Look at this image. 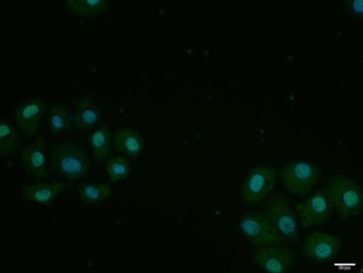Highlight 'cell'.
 <instances>
[{"label":"cell","mask_w":363,"mask_h":273,"mask_svg":"<svg viewBox=\"0 0 363 273\" xmlns=\"http://www.w3.org/2000/svg\"><path fill=\"white\" fill-rule=\"evenodd\" d=\"M327 194L333 211L342 218L359 216L363 209L362 187L355 179L347 174H329Z\"/></svg>","instance_id":"1"},{"label":"cell","mask_w":363,"mask_h":273,"mask_svg":"<svg viewBox=\"0 0 363 273\" xmlns=\"http://www.w3.org/2000/svg\"><path fill=\"white\" fill-rule=\"evenodd\" d=\"M51 167L58 176L72 181L86 177L91 160L84 145L77 142H62L51 147Z\"/></svg>","instance_id":"2"},{"label":"cell","mask_w":363,"mask_h":273,"mask_svg":"<svg viewBox=\"0 0 363 273\" xmlns=\"http://www.w3.org/2000/svg\"><path fill=\"white\" fill-rule=\"evenodd\" d=\"M322 167L309 160H295L286 162L279 171V177L291 194L304 198L319 184L322 179Z\"/></svg>","instance_id":"3"},{"label":"cell","mask_w":363,"mask_h":273,"mask_svg":"<svg viewBox=\"0 0 363 273\" xmlns=\"http://www.w3.org/2000/svg\"><path fill=\"white\" fill-rule=\"evenodd\" d=\"M263 213L286 243H296L300 240L301 234L297 216L286 194L280 191L271 194L265 201Z\"/></svg>","instance_id":"4"},{"label":"cell","mask_w":363,"mask_h":273,"mask_svg":"<svg viewBox=\"0 0 363 273\" xmlns=\"http://www.w3.org/2000/svg\"><path fill=\"white\" fill-rule=\"evenodd\" d=\"M279 169L272 165H255L246 174L241 186L242 201L247 207L265 203L274 191Z\"/></svg>","instance_id":"5"},{"label":"cell","mask_w":363,"mask_h":273,"mask_svg":"<svg viewBox=\"0 0 363 273\" xmlns=\"http://www.w3.org/2000/svg\"><path fill=\"white\" fill-rule=\"evenodd\" d=\"M237 228L242 236L255 247L286 245L265 214L259 210H250L243 214L238 221Z\"/></svg>","instance_id":"6"},{"label":"cell","mask_w":363,"mask_h":273,"mask_svg":"<svg viewBox=\"0 0 363 273\" xmlns=\"http://www.w3.org/2000/svg\"><path fill=\"white\" fill-rule=\"evenodd\" d=\"M296 205V216L302 229L321 227L330 221L333 208L326 190H317Z\"/></svg>","instance_id":"7"},{"label":"cell","mask_w":363,"mask_h":273,"mask_svg":"<svg viewBox=\"0 0 363 273\" xmlns=\"http://www.w3.org/2000/svg\"><path fill=\"white\" fill-rule=\"evenodd\" d=\"M344 241L333 233L311 232L301 245L302 256L311 263L326 264L342 252Z\"/></svg>","instance_id":"8"},{"label":"cell","mask_w":363,"mask_h":273,"mask_svg":"<svg viewBox=\"0 0 363 273\" xmlns=\"http://www.w3.org/2000/svg\"><path fill=\"white\" fill-rule=\"evenodd\" d=\"M252 258L264 272L286 273L296 265L297 252L284 245L262 246L252 250Z\"/></svg>","instance_id":"9"},{"label":"cell","mask_w":363,"mask_h":273,"mask_svg":"<svg viewBox=\"0 0 363 273\" xmlns=\"http://www.w3.org/2000/svg\"><path fill=\"white\" fill-rule=\"evenodd\" d=\"M46 111L47 103L42 98L31 97L24 100L14 111L16 126L26 135H35Z\"/></svg>","instance_id":"10"},{"label":"cell","mask_w":363,"mask_h":273,"mask_svg":"<svg viewBox=\"0 0 363 273\" xmlns=\"http://www.w3.org/2000/svg\"><path fill=\"white\" fill-rule=\"evenodd\" d=\"M20 161L24 173L40 180L48 178L47 145L45 138H38L26 145L20 152Z\"/></svg>","instance_id":"11"},{"label":"cell","mask_w":363,"mask_h":273,"mask_svg":"<svg viewBox=\"0 0 363 273\" xmlns=\"http://www.w3.org/2000/svg\"><path fill=\"white\" fill-rule=\"evenodd\" d=\"M69 188V183L65 181L40 182L21 188V196L24 201L33 204H50L64 194Z\"/></svg>","instance_id":"12"},{"label":"cell","mask_w":363,"mask_h":273,"mask_svg":"<svg viewBox=\"0 0 363 273\" xmlns=\"http://www.w3.org/2000/svg\"><path fill=\"white\" fill-rule=\"evenodd\" d=\"M100 116V109L89 96H80L74 101V123L80 131L87 132L93 129Z\"/></svg>","instance_id":"13"},{"label":"cell","mask_w":363,"mask_h":273,"mask_svg":"<svg viewBox=\"0 0 363 273\" xmlns=\"http://www.w3.org/2000/svg\"><path fill=\"white\" fill-rule=\"evenodd\" d=\"M113 147L118 153L136 157L143 151L145 140L138 129L121 127L113 136Z\"/></svg>","instance_id":"14"},{"label":"cell","mask_w":363,"mask_h":273,"mask_svg":"<svg viewBox=\"0 0 363 273\" xmlns=\"http://www.w3.org/2000/svg\"><path fill=\"white\" fill-rule=\"evenodd\" d=\"M93 157L96 161L105 160L111 156L112 147V134L107 125H99L89 135Z\"/></svg>","instance_id":"15"},{"label":"cell","mask_w":363,"mask_h":273,"mask_svg":"<svg viewBox=\"0 0 363 273\" xmlns=\"http://www.w3.org/2000/svg\"><path fill=\"white\" fill-rule=\"evenodd\" d=\"M47 125L50 131L55 134L69 131L73 126V118L69 106L65 104L51 105L47 111Z\"/></svg>","instance_id":"16"},{"label":"cell","mask_w":363,"mask_h":273,"mask_svg":"<svg viewBox=\"0 0 363 273\" xmlns=\"http://www.w3.org/2000/svg\"><path fill=\"white\" fill-rule=\"evenodd\" d=\"M20 144H21V138H20L19 132L10 121L2 118L1 123H0V154H1V157L14 154Z\"/></svg>","instance_id":"17"},{"label":"cell","mask_w":363,"mask_h":273,"mask_svg":"<svg viewBox=\"0 0 363 273\" xmlns=\"http://www.w3.org/2000/svg\"><path fill=\"white\" fill-rule=\"evenodd\" d=\"M66 4L72 13L82 17H99L108 6L105 0H68Z\"/></svg>","instance_id":"18"},{"label":"cell","mask_w":363,"mask_h":273,"mask_svg":"<svg viewBox=\"0 0 363 273\" xmlns=\"http://www.w3.org/2000/svg\"><path fill=\"white\" fill-rule=\"evenodd\" d=\"M112 194V188L109 184H84L78 189V196L82 203L86 205L91 204H102L108 200Z\"/></svg>","instance_id":"19"},{"label":"cell","mask_w":363,"mask_h":273,"mask_svg":"<svg viewBox=\"0 0 363 273\" xmlns=\"http://www.w3.org/2000/svg\"><path fill=\"white\" fill-rule=\"evenodd\" d=\"M105 171L111 182H120L131 174V163L127 156H112L107 158Z\"/></svg>","instance_id":"20"}]
</instances>
